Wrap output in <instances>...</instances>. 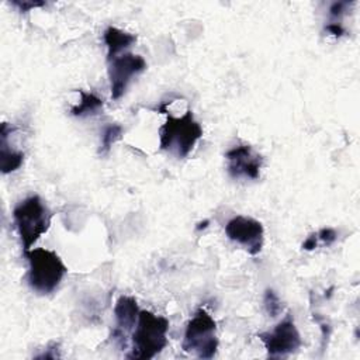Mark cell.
<instances>
[{
	"mask_svg": "<svg viewBox=\"0 0 360 360\" xmlns=\"http://www.w3.org/2000/svg\"><path fill=\"white\" fill-rule=\"evenodd\" d=\"M24 256L28 260L27 283L30 288L41 295L53 292L68 273L59 255L49 249L37 248L25 252Z\"/></svg>",
	"mask_w": 360,
	"mask_h": 360,
	"instance_id": "cell-1",
	"label": "cell"
},
{
	"mask_svg": "<svg viewBox=\"0 0 360 360\" xmlns=\"http://www.w3.org/2000/svg\"><path fill=\"white\" fill-rule=\"evenodd\" d=\"M52 215V211L37 194L24 198L14 207L13 219L24 253L31 250V246L49 229Z\"/></svg>",
	"mask_w": 360,
	"mask_h": 360,
	"instance_id": "cell-2",
	"label": "cell"
},
{
	"mask_svg": "<svg viewBox=\"0 0 360 360\" xmlns=\"http://www.w3.org/2000/svg\"><path fill=\"white\" fill-rule=\"evenodd\" d=\"M169 321L150 311H139L132 330V352L128 359H153L167 346Z\"/></svg>",
	"mask_w": 360,
	"mask_h": 360,
	"instance_id": "cell-3",
	"label": "cell"
},
{
	"mask_svg": "<svg viewBox=\"0 0 360 360\" xmlns=\"http://www.w3.org/2000/svg\"><path fill=\"white\" fill-rule=\"evenodd\" d=\"M201 136L202 128L194 120L191 110L181 117L167 114L166 122L159 128V146L177 158H186Z\"/></svg>",
	"mask_w": 360,
	"mask_h": 360,
	"instance_id": "cell-4",
	"label": "cell"
},
{
	"mask_svg": "<svg viewBox=\"0 0 360 360\" xmlns=\"http://www.w3.org/2000/svg\"><path fill=\"white\" fill-rule=\"evenodd\" d=\"M181 347L200 359H212L215 356L218 349L217 323L205 309L200 308L188 321Z\"/></svg>",
	"mask_w": 360,
	"mask_h": 360,
	"instance_id": "cell-5",
	"label": "cell"
},
{
	"mask_svg": "<svg viewBox=\"0 0 360 360\" xmlns=\"http://www.w3.org/2000/svg\"><path fill=\"white\" fill-rule=\"evenodd\" d=\"M257 338L264 345L270 357H285L297 352L302 343L291 314H287L273 330L262 332Z\"/></svg>",
	"mask_w": 360,
	"mask_h": 360,
	"instance_id": "cell-6",
	"label": "cell"
},
{
	"mask_svg": "<svg viewBox=\"0 0 360 360\" xmlns=\"http://www.w3.org/2000/svg\"><path fill=\"white\" fill-rule=\"evenodd\" d=\"M146 69V62L142 56L131 52L121 53L108 62V77L111 98L118 100L124 96L131 80Z\"/></svg>",
	"mask_w": 360,
	"mask_h": 360,
	"instance_id": "cell-7",
	"label": "cell"
},
{
	"mask_svg": "<svg viewBox=\"0 0 360 360\" xmlns=\"http://www.w3.org/2000/svg\"><path fill=\"white\" fill-rule=\"evenodd\" d=\"M226 236L243 246L249 255H257L263 248V225L250 217L236 215L231 218L225 225Z\"/></svg>",
	"mask_w": 360,
	"mask_h": 360,
	"instance_id": "cell-8",
	"label": "cell"
},
{
	"mask_svg": "<svg viewBox=\"0 0 360 360\" xmlns=\"http://www.w3.org/2000/svg\"><path fill=\"white\" fill-rule=\"evenodd\" d=\"M226 169L233 179H252L260 176L263 158L256 153L249 145H238L226 150Z\"/></svg>",
	"mask_w": 360,
	"mask_h": 360,
	"instance_id": "cell-9",
	"label": "cell"
},
{
	"mask_svg": "<svg viewBox=\"0 0 360 360\" xmlns=\"http://www.w3.org/2000/svg\"><path fill=\"white\" fill-rule=\"evenodd\" d=\"M138 315H139V309L135 298L122 295L117 300L114 307L115 328L111 332V339L121 349L128 347V333L135 328Z\"/></svg>",
	"mask_w": 360,
	"mask_h": 360,
	"instance_id": "cell-10",
	"label": "cell"
},
{
	"mask_svg": "<svg viewBox=\"0 0 360 360\" xmlns=\"http://www.w3.org/2000/svg\"><path fill=\"white\" fill-rule=\"evenodd\" d=\"M103 39L107 46V62H110L114 58L120 56L122 51L128 49L136 41V35L110 25L105 28L103 34Z\"/></svg>",
	"mask_w": 360,
	"mask_h": 360,
	"instance_id": "cell-11",
	"label": "cell"
},
{
	"mask_svg": "<svg viewBox=\"0 0 360 360\" xmlns=\"http://www.w3.org/2000/svg\"><path fill=\"white\" fill-rule=\"evenodd\" d=\"M77 93L80 94V101L73 105L70 108V114L75 117H86V115H91V114H97V111H100L104 105L103 100L96 96L94 93H86L83 90H77Z\"/></svg>",
	"mask_w": 360,
	"mask_h": 360,
	"instance_id": "cell-12",
	"label": "cell"
},
{
	"mask_svg": "<svg viewBox=\"0 0 360 360\" xmlns=\"http://www.w3.org/2000/svg\"><path fill=\"white\" fill-rule=\"evenodd\" d=\"M24 162V152L11 149L6 141L0 142V170L3 174L15 172Z\"/></svg>",
	"mask_w": 360,
	"mask_h": 360,
	"instance_id": "cell-13",
	"label": "cell"
},
{
	"mask_svg": "<svg viewBox=\"0 0 360 360\" xmlns=\"http://www.w3.org/2000/svg\"><path fill=\"white\" fill-rule=\"evenodd\" d=\"M122 127L120 124H108L104 127L103 134H101V143H100V149L98 153L100 155H107L111 149V146L121 139L122 136Z\"/></svg>",
	"mask_w": 360,
	"mask_h": 360,
	"instance_id": "cell-14",
	"label": "cell"
},
{
	"mask_svg": "<svg viewBox=\"0 0 360 360\" xmlns=\"http://www.w3.org/2000/svg\"><path fill=\"white\" fill-rule=\"evenodd\" d=\"M263 305H264V309L266 312L270 315V316H277L281 311H283V305H281V301L278 298V295L271 290V288H267L264 291V297H263Z\"/></svg>",
	"mask_w": 360,
	"mask_h": 360,
	"instance_id": "cell-15",
	"label": "cell"
},
{
	"mask_svg": "<svg viewBox=\"0 0 360 360\" xmlns=\"http://www.w3.org/2000/svg\"><path fill=\"white\" fill-rule=\"evenodd\" d=\"M353 4V1H335L330 7H329V22H336V24H342L340 20L345 14V11L347 10V7Z\"/></svg>",
	"mask_w": 360,
	"mask_h": 360,
	"instance_id": "cell-16",
	"label": "cell"
},
{
	"mask_svg": "<svg viewBox=\"0 0 360 360\" xmlns=\"http://www.w3.org/2000/svg\"><path fill=\"white\" fill-rule=\"evenodd\" d=\"M316 236H318V240H321L326 246H330L338 238L336 231L333 228H322L321 231L316 232Z\"/></svg>",
	"mask_w": 360,
	"mask_h": 360,
	"instance_id": "cell-17",
	"label": "cell"
},
{
	"mask_svg": "<svg viewBox=\"0 0 360 360\" xmlns=\"http://www.w3.org/2000/svg\"><path fill=\"white\" fill-rule=\"evenodd\" d=\"M11 4L15 6L20 11H30L31 8L35 7H42L45 6V1H32V0H11Z\"/></svg>",
	"mask_w": 360,
	"mask_h": 360,
	"instance_id": "cell-18",
	"label": "cell"
},
{
	"mask_svg": "<svg viewBox=\"0 0 360 360\" xmlns=\"http://www.w3.org/2000/svg\"><path fill=\"white\" fill-rule=\"evenodd\" d=\"M325 31H326L328 34L336 37V38L342 37V35L346 32L345 27H343L342 24H336V22H328V24L325 25Z\"/></svg>",
	"mask_w": 360,
	"mask_h": 360,
	"instance_id": "cell-19",
	"label": "cell"
},
{
	"mask_svg": "<svg viewBox=\"0 0 360 360\" xmlns=\"http://www.w3.org/2000/svg\"><path fill=\"white\" fill-rule=\"evenodd\" d=\"M318 246V236H316V232L315 233H311L302 243V249L304 250H314L315 248Z\"/></svg>",
	"mask_w": 360,
	"mask_h": 360,
	"instance_id": "cell-20",
	"label": "cell"
}]
</instances>
